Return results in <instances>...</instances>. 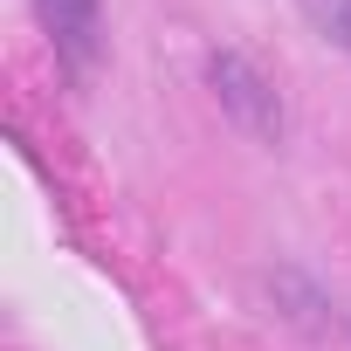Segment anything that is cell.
<instances>
[{
  "label": "cell",
  "mask_w": 351,
  "mask_h": 351,
  "mask_svg": "<svg viewBox=\"0 0 351 351\" xmlns=\"http://www.w3.org/2000/svg\"><path fill=\"white\" fill-rule=\"evenodd\" d=\"M207 76H214V97L228 104V117L241 124V131H255V138H282V104H276V90H269V76L248 62V56H234V49H221L214 62H207Z\"/></svg>",
  "instance_id": "obj_1"
},
{
  "label": "cell",
  "mask_w": 351,
  "mask_h": 351,
  "mask_svg": "<svg viewBox=\"0 0 351 351\" xmlns=\"http://www.w3.org/2000/svg\"><path fill=\"white\" fill-rule=\"evenodd\" d=\"M35 21L69 76H90L104 56V0H35Z\"/></svg>",
  "instance_id": "obj_2"
},
{
  "label": "cell",
  "mask_w": 351,
  "mask_h": 351,
  "mask_svg": "<svg viewBox=\"0 0 351 351\" xmlns=\"http://www.w3.org/2000/svg\"><path fill=\"white\" fill-rule=\"evenodd\" d=\"M296 8L310 14V28H317L324 42H337V49L351 56V0H296Z\"/></svg>",
  "instance_id": "obj_3"
}]
</instances>
